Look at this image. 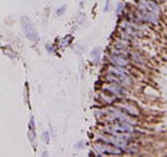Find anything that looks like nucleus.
Masks as SVG:
<instances>
[{"label":"nucleus","mask_w":167,"mask_h":157,"mask_svg":"<svg viewBox=\"0 0 167 157\" xmlns=\"http://www.w3.org/2000/svg\"><path fill=\"white\" fill-rule=\"evenodd\" d=\"M95 149H97L100 152H102V153H107V155H112V153H122V151L121 150H118L115 146H113V145H96L95 146Z\"/></svg>","instance_id":"f257e3e1"},{"label":"nucleus","mask_w":167,"mask_h":157,"mask_svg":"<svg viewBox=\"0 0 167 157\" xmlns=\"http://www.w3.org/2000/svg\"><path fill=\"white\" fill-rule=\"evenodd\" d=\"M105 90L109 93H113V95H117V96H121V95H124V90L122 87H119L118 85H115V82L113 83H109L107 86H105Z\"/></svg>","instance_id":"f03ea898"},{"label":"nucleus","mask_w":167,"mask_h":157,"mask_svg":"<svg viewBox=\"0 0 167 157\" xmlns=\"http://www.w3.org/2000/svg\"><path fill=\"white\" fill-rule=\"evenodd\" d=\"M111 61H112L113 64L118 65V66H127V65H128V61H127L124 58L119 57V55H113V57L111 58Z\"/></svg>","instance_id":"7ed1b4c3"},{"label":"nucleus","mask_w":167,"mask_h":157,"mask_svg":"<svg viewBox=\"0 0 167 157\" xmlns=\"http://www.w3.org/2000/svg\"><path fill=\"white\" fill-rule=\"evenodd\" d=\"M64 10H65V6H62V8H60V9L57 11V15H62V14L64 12Z\"/></svg>","instance_id":"20e7f679"}]
</instances>
